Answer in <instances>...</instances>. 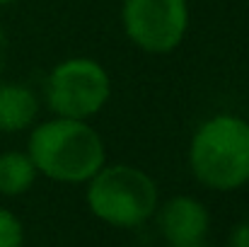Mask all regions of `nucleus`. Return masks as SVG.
Here are the masks:
<instances>
[{
    "instance_id": "39448f33",
    "label": "nucleus",
    "mask_w": 249,
    "mask_h": 247,
    "mask_svg": "<svg viewBox=\"0 0 249 247\" xmlns=\"http://www.w3.org/2000/svg\"><path fill=\"white\" fill-rule=\"evenodd\" d=\"M121 29L148 56L177 51L191 24L189 0H121Z\"/></svg>"
},
{
    "instance_id": "f8f14e48",
    "label": "nucleus",
    "mask_w": 249,
    "mask_h": 247,
    "mask_svg": "<svg viewBox=\"0 0 249 247\" xmlns=\"http://www.w3.org/2000/svg\"><path fill=\"white\" fill-rule=\"evenodd\" d=\"M174 247H208V245L201 240V243H189V245H174Z\"/></svg>"
},
{
    "instance_id": "f03ea898",
    "label": "nucleus",
    "mask_w": 249,
    "mask_h": 247,
    "mask_svg": "<svg viewBox=\"0 0 249 247\" xmlns=\"http://www.w3.org/2000/svg\"><path fill=\"white\" fill-rule=\"evenodd\" d=\"M194 179L211 191H237L249 184V119L215 112L203 119L186 148Z\"/></svg>"
},
{
    "instance_id": "0eeeda50",
    "label": "nucleus",
    "mask_w": 249,
    "mask_h": 247,
    "mask_svg": "<svg viewBox=\"0 0 249 247\" xmlns=\"http://www.w3.org/2000/svg\"><path fill=\"white\" fill-rule=\"evenodd\" d=\"M39 95L24 82H0V133H22L39 121Z\"/></svg>"
},
{
    "instance_id": "9b49d317",
    "label": "nucleus",
    "mask_w": 249,
    "mask_h": 247,
    "mask_svg": "<svg viewBox=\"0 0 249 247\" xmlns=\"http://www.w3.org/2000/svg\"><path fill=\"white\" fill-rule=\"evenodd\" d=\"M7 61H10V39H7V32L0 27V76L5 73Z\"/></svg>"
},
{
    "instance_id": "7ed1b4c3",
    "label": "nucleus",
    "mask_w": 249,
    "mask_h": 247,
    "mask_svg": "<svg viewBox=\"0 0 249 247\" xmlns=\"http://www.w3.org/2000/svg\"><path fill=\"white\" fill-rule=\"evenodd\" d=\"M85 204L104 226L133 230L155 216L160 187L153 174L138 165L104 163L85 182Z\"/></svg>"
},
{
    "instance_id": "ddd939ff",
    "label": "nucleus",
    "mask_w": 249,
    "mask_h": 247,
    "mask_svg": "<svg viewBox=\"0 0 249 247\" xmlns=\"http://www.w3.org/2000/svg\"><path fill=\"white\" fill-rule=\"evenodd\" d=\"M12 2H17V0H0V7H7V5H12Z\"/></svg>"
},
{
    "instance_id": "423d86ee",
    "label": "nucleus",
    "mask_w": 249,
    "mask_h": 247,
    "mask_svg": "<svg viewBox=\"0 0 249 247\" xmlns=\"http://www.w3.org/2000/svg\"><path fill=\"white\" fill-rule=\"evenodd\" d=\"M153 218L169 247L201 243L211 230L208 206L191 194H174L167 201H160Z\"/></svg>"
},
{
    "instance_id": "6e6552de",
    "label": "nucleus",
    "mask_w": 249,
    "mask_h": 247,
    "mask_svg": "<svg viewBox=\"0 0 249 247\" xmlns=\"http://www.w3.org/2000/svg\"><path fill=\"white\" fill-rule=\"evenodd\" d=\"M39 179V172L27 155V151H2L0 153V196L17 199L27 194L34 182Z\"/></svg>"
},
{
    "instance_id": "1a4fd4ad",
    "label": "nucleus",
    "mask_w": 249,
    "mask_h": 247,
    "mask_svg": "<svg viewBox=\"0 0 249 247\" xmlns=\"http://www.w3.org/2000/svg\"><path fill=\"white\" fill-rule=\"evenodd\" d=\"M24 245V226L19 216L5 206H0V247Z\"/></svg>"
},
{
    "instance_id": "20e7f679",
    "label": "nucleus",
    "mask_w": 249,
    "mask_h": 247,
    "mask_svg": "<svg viewBox=\"0 0 249 247\" xmlns=\"http://www.w3.org/2000/svg\"><path fill=\"white\" fill-rule=\"evenodd\" d=\"M111 99L109 71L89 58L71 56L58 61L44 82V104L53 116L92 121Z\"/></svg>"
},
{
    "instance_id": "f257e3e1",
    "label": "nucleus",
    "mask_w": 249,
    "mask_h": 247,
    "mask_svg": "<svg viewBox=\"0 0 249 247\" xmlns=\"http://www.w3.org/2000/svg\"><path fill=\"white\" fill-rule=\"evenodd\" d=\"M27 155L39 177L58 184H85L107 163V143L89 121L51 114L29 129Z\"/></svg>"
},
{
    "instance_id": "9d476101",
    "label": "nucleus",
    "mask_w": 249,
    "mask_h": 247,
    "mask_svg": "<svg viewBox=\"0 0 249 247\" xmlns=\"http://www.w3.org/2000/svg\"><path fill=\"white\" fill-rule=\"evenodd\" d=\"M228 247H249V218L240 221L228 238Z\"/></svg>"
}]
</instances>
